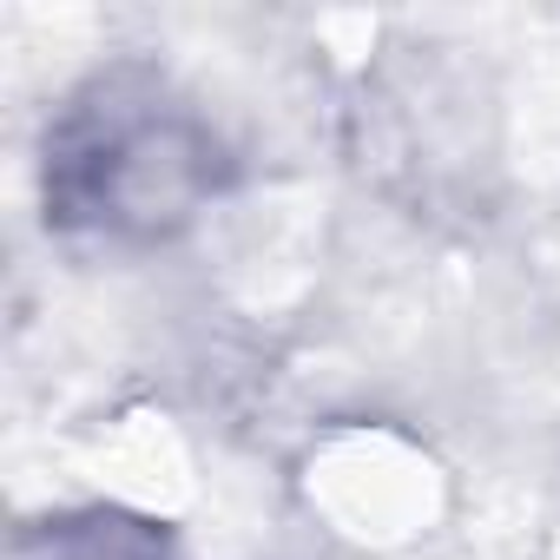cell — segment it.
Masks as SVG:
<instances>
[{
	"instance_id": "cell-1",
	"label": "cell",
	"mask_w": 560,
	"mask_h": 560,
	"mask_svg": "<svg viewBox=\"0 0 560 560\" xmlns=\"http://www.w3.org/2000/svg\"><path fill=\"white\" fill-rule=\"evenodd\" d=\"M224 185L211 126L145 73H100L47 126V224L165 237Z\"/></svg>"
},
{
	"instance_id": "cell-2",
	"label": "cell",
	"mask_w": 560,
	"mask_h": 560,
	"mask_svg": "<svg viewBox=\"0 0 560 560\" xmlns=\"http://www.w3.org/2000/svg\"><path fill=\"white\" fill-rule=\"evenodd\" d=\"M14 560H165V534H152L145 521H119V514H73V521H47L21 534Z\"/></svg>"
}]
</instances>
